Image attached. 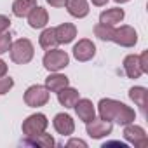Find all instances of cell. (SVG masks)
<instances>
[{"instance_id":"6da1fadb","label":"cell","mask_w":148,"mask_h":148,"mask_svg":"<svg viewBox=\"0 0 148 148\" xmlns=\"http://www.w3.org/2000/svg\"><path fill=\"white\" fill-rule=\"evenodd\" d=\"M98 113H99V119L108 120V122H115L119 125H127V124L136 120V112L131 106H127L122 101L112 99V98L99 99Z\"/></svg>"},{"instance_id":"7a4b0ae2","label":"cell","mask_w":148,"mask_h":148,"mask_svg":"<svg viewBox=\"0 0 148 148\" xmlns=\"http://www.w3.org/2000/svg\"><path fill=\"white\" fill-rule=\"evenodd\" d=\"M11 59L16 64H28L35 56V47L28 38H18L11 44Z\"/></svg>"},{"instance_id":"3957f363","label":"cell","mask_w":148,"mask_h":148,"mask_svg":"<svg viewBox=\"0 0 148 148\" xmlns=\"http://www.w3.org/2000/svg\"><path fill=\"white\" fill-rule=\"evenodd\" d=\"M42 63H44V68L47 71H61L63 68H66L70 64V56L66 51L54 47V49L45 51Z\"/></svg>"},{"instance_id":"277c9868","label":"cell","mask_w":148,"mask_h":148,"mask_svg":"<svg viewBox=\"0 0 148 148\" xmlns=\"http://www.w3.org/2000/svg\"><path fill=\"white\" fill-rule=\"evenodd\" d=\"M49 98H51V92L45 86H40V84H35V86H30L26 91H25V103L26 106L30 108H38V106H44L49 103Z\"/></svg>"},{"instance_id":"5b68a950","label":"cell","mask_w":148,"mask_h":148,"mask_svg":"<svg viewBox=\"0 0 148 148\" xmlns=\"http://www.w3.org/2000/svg\"><path fill=\"white\" fill-rule=\"evenodd\" d=\"M47 125H49V120L44 113H33L23 120L21 131H23L25 138H32V136L40 134V132H45Z\"/></svg>"},{"instance_id":"8992f818","label":"cell","mask_w":148,"mask_h":148,"mask_svg":"<svg viewBox=\"0 0 148 148\" xmlns=\"http://www.w3.org/2000/svg\"><path fill=\"white\" fill-rule=\"evenodd\" d=\"M112 42H115L120 47H134L138 44V32L129 25H122L120 28L113 30Z\"/></svg>"},{"instance_id":"52a82bcc","label":"cell","mask_w":148,"mask_h":148,"mask_svg":"<svg viewBox=\"0 0 148 148\" xmlns=\"http://www.w3.org/2000/svg\"><path fill=\"white\" fill-rule=\"evenodd\" d=\"M124 139L131 145H134L136 148H145L148 145V136L146 131L141 125H136L134 122L124 125Z\"/></svg>"},{"instance_id":"ba28073f","label":"cell","mask_w":148,"mask_h":148,"mask_svg":"<svg viewBox=\"0 0 148 148\" xmlns=\"http://www.w3.org/2000/svg\"><path fill=\"white\" fill-rule=\"evenodd\" d=\"M86 131L89 134V138L92 139H101V138H106L112 134L113 131V124L108 122V120H103V119H92L86 124Z\"/></svg>"},{"instance_id":"9c48e42d","label":"cell","mask_w":148,"mask_h":148,"mask_svg":"<svg viewBox=\"0 0 148 148\" xmlns=\"http://www.w3.org/2000/svg\"><path fill=\"white\" fill-rule=\"evenodd\" d=\"M73 58L80 63H86V61H91L94 56H96V45L92 40L89 38H80L75 45H73Z\"/></svg>"},{"instance_id":"30bf717a","label":"cell","mask_w":148,"mask_h":148,"mask_svg":"<svg viewBox=\"0 0 148 148\" xmlns=\"http://www.w3.org/2000/svg\"><path fill=\"white\" fill-rule=\"evenodd\" d=\"M52 125H54L56 132L61 134V136H71L73 132H75V120H73L68 113H58V115H54Z\"/></svg>"},{"instance_id":"8fae6325","label":"cell","mask_w":148,"mask_h":148,"mask_svg":"<svg viewBox=\"0 0 148 148\" xmlns=\"http://www.w3.org/2000/svg\"><path fill=\"white\" fill-rule=\"evenodd\" d=\"M73 110H75L77 117H79L84 124H87L89 120H92V119L96 117V108H94L92 101L87 99V98H79V101L73 105Z\"/></svg>"},{"instance_id":"7c38bea8","label":"cell","mask_w":148,"mask_h":148,"mask_svg":"<svg viewBox=\"0 0 148 148\" xmlns=\"http://www.w3.org/2000/svg\"><path fill=\"white\" fill-rule=\"evenodd\" d=\"M54 35L58 44H70L77 37V26L73 23H61L59 26L54 28Z\"/></svg>"},{"instance_id":"4fadbf2b","label":"cell","mask_w":148,"mask_h":148,"mask_svg":"<svg viewBox=\"0 0 148 148\" xmlns=\"http://www.w3.org/2000/svg\"><path fill=\"white\" fill-rule=\"evenodd\" d=\"M26 18H28V25H30L33 30L45 28V26H47V23H49V14H47V9H44V7H40V5L33 7Z\"/></svg>"},{"instance_id":"5bb4252c","label":"cell","mask_w":148,"mask_h":148,"mask_svg":"<svg viewBox=\"0 0 148 148\" xmlns=\"http://www.w3.org/2000/svg\"><path fill=\"white\" fill-rule=\"evenodd\" d=\"M64 7H66L70 16L77 18V19H82V18L89 16V11H91L87 0H66Z\"/></svg>"},{"instance_id":"9a60e30c","label":"cell","mask_w":148,"mask_h":148,"mask_svg":"<svg viewBox=\"0 0 148 148\" xmlns=\"http://www.w3.org/2000/svg\"><path fill=\"white\" fill-rule=\"evenodd\" d=\"M129 98L131 101L136 103V106L141 110V113L146 117V106H148V89L143 86H134L129 89Z\"/></svg>"},{"instance_id":"2e32d148","label":"cell","mask_w":148,"mask_h":148,"mask_svg":"<svg viewBox=\"0 0 148 148\" xmlns=\"http://www.w3.org/2000/svg\"><path fill=\"white\" fill-rule=\"evenodd\" d=\"M44 86L49 89V92H58L63 87L70 86V79L66 75H63V73H59V71H49V77L45 79Z\"/></svg>"},{"instance_id":"e0dca14e","label":"cell","mask_w":148,"mask_h":148,"mask_svg":"<svg viewBox=\"0 0 148 148\" xmlns=\"http://www.w3.org/2000/svg\"><path fill=\"white\" fill-rule=\"evenodd\" d=\"M124 71H125V75L129 79H139L143 75V70H141V64H139V56L136 54H129L124 58Z\"/></svg>"},{"instance_id":"ac0fdd59","label":"cell","mask_w":148,"mask_h":148,"mask_svg":"<svg viewBox=\"0 0 148 148\" xmlns=\"http://www.w3.org/2000/svg\"><path fill=\"white\" fill-rule=\"evenodd\" d=\"M56 94H58V101H59V105L64 106V108H73V105H75V103L79 101V98H80L79 91H77V89H73V87H70V86L63 87V89L58 91Z\"/></svg>"},{"instance_id":"d6986e66","label":"cell","mask_w":148,"mask_h":148,"mask_svg":"<svg viewBox=\"0 0 148 148\" xmlns=\"http://www.w3.org/2000/svg\"><path fill=\"white\" fill-rule=\"evenodd\" d=\"M124 18H125L124 9H120V7H113V9H106V11H103V12L99 14V23H103V25H110V26H115V25L122 23Z\"/></svg>"},{"instance_id":"ffe728a7","label":"cell","mask_w":148,"mask_h":148,"mask_svg":"<svg viewBox=\"0 0 148 148\" xmlns=\"http://www.w3.org/2000/svg\"><path fill=\"white\" fill-rule=\"evenodd\" d=\"M23 143L25 145H32V146H38V148H52L56 145L54 138L51 134H45V132H40V134L32 136V138H25Z\"/></svg>"},{"instance_id":"44dd1931","label":"cell","mask_w":148,"mask_h":148,"mask_svg":"<svg viewBox=\"0 0 148 148\" xmlns=\"http://www.w3.org/2000/svg\"><path fill=\"white\" fill-rule=\"evenodd\" d=\"M33 7H37V0H14L12 2V14L16 18H26Z\"/></svg>"},{"instance_id":"7402d4cb","label":"cell","mask_w":148,"mask_h":148,"mask_svg":"<svg viewBox=\"0 0 148 148\" xmlns=\"http://www.w3.org/2000/svg\"><path fill=\"white\" fill-rule=\"evenodd\" d=\"M38 45L44 49V51H49V49H54L58 47V40H56V35H54V28H44L40 37H38Z\"/></svg>"},{"instance_id":"603a6c76","label":"cell","mask_w":148,"mask_h":148,"mask_svg":"<svg viewBox=\"0 0 148 148\" xmlns=\"http://www.w3.org/2000/svg\"><path fill=\"white\" fill-rule=\"evenodd\" d=\"M113 30H115V26H110V25L98 23V25L94 26V35H96L99 40H103V42H112Z\"/></svg>"},{"instance_id":"cb8c5ba5","label":"cell","mask_w":148,"mask_h":148,"mask_svg":"<svg viewBox=\"0 0 148 148\" xmlns=\"http://www.w3.org/2000/svg\"><path fill=\"white\" fill-rule=\"evenodd\" d=\"M11 44H12V35H11L9 32L0 33V54H5V52H9V49H11Z\"/></svg>"},{"instance_id":"d4e9b609","label":"cell","mask_w":148,"mask_h":148,"mask_svg":"<svg viewBox=\"0 0 148 148\" xmlns=\"http://www.w3.org/2000/svg\"><path fill=\"white\" fill-rule=\"evenodd\" d=\"M12 87H14V79H11V77H7V75L0 77V96L7 94Z\"/></svg>"},{"instance_id":"484cf974","label":"cell","mask_w":148,"mask_h":148,"mask_svg":"<svg viewBox=\"0 0 148 148\" xmlns=\"http://www.w3.org/2000/svg\"><path fill=\"white\" fill-rule=\"evenodd\" d=\"M73 146H80V148H87V143L84 139H79V138H70L66 141V148H73Z\"/></svg>"},{"instance_id":"4316f807","label":"cell","mask_w":148,"mask_h":148,"mask_svg":"<svg viewBox=\"0 0 148 148\" xmlns=\"http://www.w3.org/2000/svg\"><path fill=\"white\" fill-rule=\"evenodd\" d=\"M139 64H141L143 73H148V51H143L139 54Z\"/></svg>"},{"instance_id":"83f0119b","label":"cell","mask_w":148,"mask_h":148,"mask_svg":"<svg viewBox=\"0 0 148 148\" xmlns=\"http://www.w3.org/2000/svg\"><path fill=\"white\" fill-rule=\"evenodd\" d=\"M11 28V19L4 14H0V33H4Z\"/></svg>"},{"instance_id":"f1b7e54d","label":"cell","mask_w":148,"mask_h":148,"mask_svg":"<svg viewBox=\"0 0 148 148\" xmlns=\"http://www.w3.org/2000/svg\"><path fill=\"white\" fill-rule=\"evenodd\" d=\"M45 2H47L51 7H64V2H66V0H45Z\"/></svg>"},{"instance_id":"f546056e","label":"cell","mask_w":148,"mask_h":148,"mask_svg":"<svg viewBox=\"0 0 148 148\" xmlns=\"http://www.w3.org/2000/svg\"><path fill=\"white\" fill-rule=\"evenodd\" d=\"M4 75H7V63L0 58V77H4Z\"/></svg>"},{"instance_id":"4dcf8cb0","label":"cell","mask_w":148,"mask_h":148,"mask_svg":"<svg viewBox=\"0 0 148 148\" xmlns=\"http://www.w3.org/2000/svg\"><path fill=\"white\" fill-rule=\"evenodd\" d=\"M92 2V5H96V7H105L106 4H108V0H91Z\"/></svg>"},{"instance_id":"1f68e13d","label":"cell","mask_w":148,"mask_h":148,"mask_svg":"<svg viewBox=\"0 0 148 148\" xmlns=\"http://www.w3.org/2000/svg\"><path fill=\"white\" fill-rule=\"evenodd\" d=\"M117 4H125V2H131V0H115Z\"/></svg>"}]
</instances>
